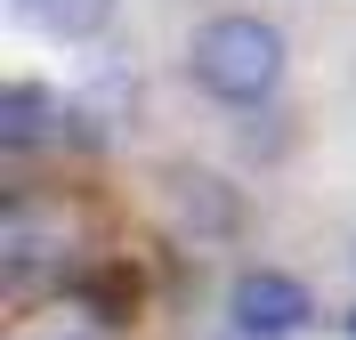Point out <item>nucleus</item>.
Here are the masks:
<instances>
[{
	"instance_id": "1",
	"label": "nucleus",
	"mask_w": 356,
	"mask_h": 340,
	"mask_svg": "<svg viewBox=\"0 0 356 340\" xmlns=\"http://www.w3.org/2000/svg\"><path fill=\"white\" fill-rule=\"evenodd\" d=\"M186 73L219 106H267L284 81V33L267 17H211L186 49Z\"/></svg>"
},
{
	"instance_id": "2",
	"label": "nucleus",
	"mask_w": 356,
	"mask_h": 340,
	"mask_svg": "<svg viewBox=\"0 0 356 340\" xmlns=\"http://www.w3.org/2000/svg\"><path fill=\"white\" fill-rule=\"evenodd\" d=\"M227 316H235L243 340H291L308 324V292H300L291 275H275V268H251L243 284H235V300H227Z\"/></svg>"
},
{
	"instance_id": "3",
	"label": "nucleus",
	"mask_w": 356,
	"mask_h": 340,
	"mask_svg": "<svg viewBox=\"0 0 356 340\" xmlns=\"http://www.w3.org/2000/svg\"><path fill=\"white\" fill-rule=\"evenodd\" d=\"M17 17L41 24V33H57V41H89V33L113 17V0H17Z\"/></svg>"
},
{
	"instance_id": "4",
	"label": "nucleus",
	"mask_w": 356,
	"mask_h": 340,
	"mask_svg": "<svg viewBox=\"0 0 356 340\" xmlns=\"http://www.w3.org/2000/svg\"><path fill=\"white\" fill-rule=\"evenodd\" d=\"M49 130V90H0V146H33Z\"/></svg>"
},
{
	"instance_id": "5",
	"label": "nucleus",
	"mask_w": 356,
	"mask_h": 340,
	"mask_svg": "<svg viewBox=\"0 0 356 340\" xmlns=\"http://www.w3.org/2000/svg\"><path fill=\"white\" fill-rule=\"evenodd\" d=\"M348 340H356V316H348Z\"/></svg>"
}]
</instances>
